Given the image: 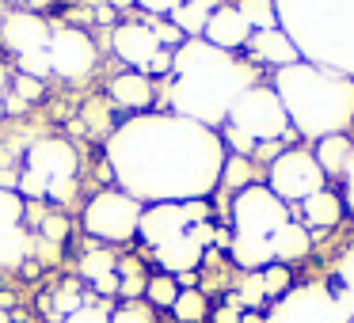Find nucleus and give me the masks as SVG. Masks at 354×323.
<instances>
[{
	"label": "nucleus",
	"mask_w": 354,
	"mask_h": 323,
	"mask_svg": "<svg viewBox=\"0 0 354 323\" xmlns=\"http://www.w3.org/2000/svg\"><path fill=\"white\" fill-rule=\"evenodd\" d=\"M4 88H12V72H8V61L0 57V92H4Z\"/></svg>",
	"instance_id": "4c0bfd02"
},
{
	"label": "nucleus",
	"mask_w": 354,
	"mask_h": 323,
	"mask_svg": "<svg viewBox=\"0 0 354 323\" xmlns=\"http://www.w3.org/2000/svg\"><path fill=\"white\" fill-rule=\"evenodd\" d=\"M313 156L320 164V171L328 175V183H339L351 168V156H354V137L351 133H331V137L313 141Z\"/></svg>",
	"instance_id": "f3484780"
},
{
	"label": "nucleus",
	"mask_w": 354,
	"mask_h": 323,
	"mask_svg": "<svg viewBox=\"0 0 354 323\" xmlns=\"http://www.w3.org/2000/svg\"><path fill=\"white\" fill-rule=\"evenodd\" d=\"M209 312H214V304L202 289H179L176 304H171L176 323H209Z\"/></svg>",
	"instance_id": "4be33fe9"
},
{
	"label": "nucleus",
	"mask_w": 354,
	"mask_h": 323,
	"mask_svg": "<svg viewBox=\"0 0 354 323\" xmlns=\"http://www.w3.org/2000/svg\"><path fill=\"white\" fill-rule=\"evenodd\" d=\"M179 4H183V0H133V8L149 12L153 19H171Z\"/></svg>",
	"instance_id": "72a5a7b5"
},
{
	"label": "nucleus",
	"mask_w": 354,
	"mask_h": 323,
	"mask_svg": "<svg viewBox=\"0 0 354 323\" xmlns=\"http://www.w3.org/2000/svg\"><path fill=\"white\" fill-rule=\"evenodd\" d=\"M293 217H297L308 232H335L339 224L346 221V202H343V194H339L335 186H324V190L313 194V198L301 202Z\"/></svg>",
	"instance_id": "ddd939ff"
},
{
	"label": "nucleus",
	"mask_w": 354,
	"mask_h": 323,
	"mask_svg": "<svg viewBox=\"0 0 354 323\" xmlns=\"http://www.w3.org/2000/svg\"><path fill=\"white\" fill-rule=\"evenodd\" d=\"M27 255H31V232H24V224L0 228V266L16 270L27 262Z\"/></svg>",
	"instance_id": "412c9836"
},
{
	"label": "nucleus",
	"mask_w": 354,
	"mask_h": 323,
	"mask_svg": "<svg viewBox=\"0 0 354 323\" xmlns=\"http://www.w3.org/2000/svg\"><path fill=\"white\" fill-rule=\"evenodd\" d=\"M236 12L244 16V23L252 27V35L282 27L278 23V0H236Z\"/></svg>",
	"instance_id": "5701e85b"
},
{
	"label": "nucleus",
	"mask_w": 354,
	"mask_h": 323,
	"mask_svg": "<svg viewBox=\"0 0 354 323\" xmlns=\"http://www.w3.org/2000/svg\"><path fill=\"white\" fill-rule=\"evenodd\" d=\"M39 239L42 244H65L69 239V217L65 213H50V217H42L39 221Z\"/></svg>",
	"instance_id": "c85d7f7f"
},
{
	"label": "nucleus",
	"mask_w": 354,
	"mask_h": 323,
	"mask_svg": "<svg viewBox=\"0 0 354 323\" xmlns=\"http://www.w3.org/2000/svg\"><path fill=\"white\" fill-rule=\"evenodd\" d=\"M77 179H54V183H46V198L50 202H73L77 198Z\"/></svg>",
	"instance_id": "c9c22d12"
},
{
	"label": "nucleus",
	"mask_w": 354,
	"mask_h": 323,
	"mask_svg": "<svg viewBox=\"0 0 354 323\" xmlns=\"http://www.w3.org/2000/svg\"><path fill=\"white\" fill-rule=\"evenodd\" d=\"M0 118H4V95H0Z\"/></svg>",
	"instance_id": "37998d69"
},
{
	"label": "nucleus",
	"mask_w": 354,
	"mask_h": 323,
	"mask_svg": "<svg viewBox=\"0 0 354 323\" xmlns=\"http://www.w3.org/2000/svg\"><path fill=\"white\" fill-rule=\"evenodd\" d=\"M80 277H84L88 285H100V282H107V277H115L118 274V255L111 251V247H88L84 255H80Z\"/></svg>",
	"instance_id": "aec40b11"
},
{
	"label": "nucleus",
	"mask_w": 354,
	"mask_h": 323,
	"mask_svg": "<svg viewBox=\"0 0 354 323\" xmlns=\"http://www.w3.org/2000/svg\"><path fill=\"white\" fill-rule=\"evenodd\" d=\"M221 4L225 0H183V4L176 8V16H171V23L183 31V39H202L209 16H214Z\"/></svg>",
	"instance_id": "a211bd4d"
},
{
	"label": "nucleus",
	"mask_w": 354,
	"mask_h": 323,
	"mask_svg": "<svg viewBox=\"0 0 354 323\" xmlns=\"http://www.w3.org/2000/svg\"><path fill=\"white\" fill-rule=\"evenodd\" d=\"M50 27L46 19H39L35 12H12V16L0 19V42L8 50H16V57L35 54V50H46L50 46Z\"/></svg>",
	"instance_id": "f8f14e48"
},
{
	"label": "nucleus",
	"mask_w": 354,
	"mask_h": 323,
	"mask_svg": "<svg viewBox=\"0 0 354 323\" xmlns=\"http://www.w3.org/2000/svg\"><path fill=\"white\" fill-rule=\"evenodd\" d=\"M240 323H263V312H244V320Z\"/></svg>",
	"instance_id": "a19ab883"
},
{
	"label": "nucleus",
	"mask_w": 354,
	"mask_h": 323,
	"mask_svg": "<svg viewBox=\"0 0 354 323\" xmlns=\"http://www.w3.org/2000/svg\"><path fill=\"white\" fill-rule=\"evenodd\" d=\"M263 183H267V190L278 194V198H282L290 209H297L301 202L313 198L316 190L331 186L328 175L320 171V164H316V156H313V145H293V148H286L278 160L267 164V171H263Z\"/></svg>",
	"instance_id": "39448f33"
},
{
	"label": "nucleus",
	"mask_w": 354,
	"mask_h": 323,
	"mask_svg": "<svg viewBox=\"0 0 354 323\" xmlns=\"http://www.w3.org/2000/svg\"><path fill=\"white\" fill-rule=\"evenodd\" d=\"M293 133L301 141H320L331 133L354 130V77L316 61H297L282 72H270Z\"/></svg>",
	"instance_id": "7ed1b4c3"
},
{
	"label": "nucleus",
	"mask_w": 354,
	"mask_h": 323,
	"mask_svg": "<svg viewBox=\"0 0 354 323\" xmlns=\"http://www.w3.org/2000/svg\"><path fill=\"white\" fill-rule=\"evenodd\" d=\"M19 198H46V179L35 175V171H19V186H16Z\"/></svg>",
	"instance_id": "473e14b6"
},
{
	"label": "nucleus",
	"mask_w": 354,
	"mask_h": 323,
	"mask_svg": "<svg viewBox=\"0 0 354 323\" xmlns=\"http://www.w3.org/2000/svg\"><path fill=\"white\" fill-rule=\"evenodd\" d=\"M0 323H12V315H8V308H0Z\"/></svg>",
	"instance_id": "79ce46f5"
},
{
	"label": "nucleus",
	"mask_w": 354,
	"mask_h": 323,
	"mask_svg": "<svg viewBox=\"0 0 354 323\" xmlns=\"http://www.w3.org/2000/svg\"><path fill=\"white\" fill-rule=\"evenodd\" d=\"M111 50L130 72H145V77H168L176 50H168L149 23H118L111 31Z\"/></svg>",
	"instance_id": "6e6552de"
},
{
	"label": "nucleus",
	"mask_w": 354,
	"mask_h": 323,
	"mask_svg": "<svg viewBox=\"0 0 354 323\" xmlns=\"http://www.w3.org/2000/svg\"><path fill=\"white\" fill-rule=\"evenodd\" d=\"M141 213H145V206H141L133 194L100 190L95 198H88L80 224H84V232L92 239H103V244H130V239L138 236Z\"/></svg>",
	"instance_id": "423d86ee"
},
{
	"label": "nucleus",
	"mask_w": 354,
	"mask_h": 323,
	"mask_svg": "<svg viewBox=\"0 0 354 323\" xmlns=\"http://www.w3.org/2000/svg\"><path fill=\"white\" fill-rule=\"evenodd\" d=\"M24 209H27V202L16 190H0V228H16L24 221Z\"/></svg>",
	"instance_id": "c756f323"
},
{
	"label": "nucleus",
	"mask_w": 354,
	"mask_h": 323,
	"mask_svg": "<svg viewBox=\"0 0 354 323\" xmlns=\"http://www.w3.org/2000/svg\"><path fill=\"white\" fill-rule=\"evenodd\" d=\"M244 54H248V61H252L259 72H263V69L282 72V69H290V65L305 61V57H301V50H297V42H293L290 35L282 31V27H270V31H255L252 39H248Z\"/></svg>",
	"instance_id": "9d476101"
},
{
	"label": "nucleus",
	"mask_w": 354,
	"mask_h": 323,
	"mask_svg": "<svg viewBox=\"0 0 354 323\" xmlns=\"http://www.w3.org/2000/svg\"><path fill=\"white\" fill-rule=\"evenodd\" d=\"M62 323H111V304H107V300H92V297H88V304L77 308V312H73L69 320H62Z\"/></svg>",
	"instance_id": "7c9ffc66"
},
{
	"label": "nucleus",
	"mask_w": 354,
	"mask_h": 323,
	"mask_svg": "<svg viewBox=\"0 0 354 323\" xmlns=\"http://www.w3.org/2000/svg\"><path fill=\"white\" fill-rule=\"evenodd\" d=\"M95 19H100V23H111V19H115V8H95Z\"/></svg>",
	"instance_id": "58836bf2"
},
{
	"label": "nucleus",
	"mask_w": 354,
	"mask_h": 323,
	"mask_svg": "<svg viewBox=\"0 0 354 323\" xmlns=\"http://www.w3.org/2000/svg\"><path fill=\"white\" fill-rule=\"evenodd\" d=\"M111 323H160V312L145 300H122L118 308H111Z\"/></svg>",
	"instance_id": "bb28decb"
},
{
	"label": "nucleus",
	"mask_w": 354,
	"mask_h": 323,
	"mask_svg": "<svg viewBox=\"0 0 354 323\" xmlns=\"http://www.w3.org/2000/svg\"><path fill=\"white\" fill-rule=\"evenodd\" d=\"M343 183V202H346V217H354V156H351V168H346V175L339 179Z\"/></svg>",
	"instance_id": "e433bc0d"
},
{
	"label": "nucleus",
	"mask_w": 354,
	"mask_h": 323,
	"mask_svg": "<svg viewBox=\"0 0 354 323\" xmlns=\"http://www.w3.org/2000/svg\"><path fill=\"white\" fill-rule=\"evenodd\" d=\"M252 39V27L244 23V16L236 12V4H221V8L209 16L206 31H202V42L225 50V54H240Z\"/></svg>",
	"instance_id": "4468645a"
},
{
	"label": "nucleus",
	"mask_w": 354,
	"mask_h": 323,
	"mask_svg": "<svg viewBox=\"0 0 354 323\" xmlns=\"http://www.w3.org/2000/svg\"><path fill=\"white\" fill-rule=\"evenodd\" d=\"M217 133L225 141V153L232 148V156H252L267 141H301L293 133L290 118H286V107L278 99V92L270 88V80H259V84L248 88L232 103L229 118H225V126Z\"/></svg>",
	"instance_id": "20e7f679"
},
{
	"label": "nucleus",
	"mask_w": 354,
	"mask_h": 323,
	"mask_svg": "<svg viewBox=\"0 0 354 323\" xmlns=\"http://www.w3.org/2000/svg\"><path fill=\"white\" fill-rule=\"evenodd\" d=\"M50 304H54V315H57V320H69L77 308L88 304V293L80 289V282H62V285L54 289V297H50Z\"/></svg>",
	"instance_id": "a878e982"
},
{
	"label": "nucleus",
	"mask_w": 354,
	"mask_h": 323,
	"mask_svg": "<svg viewBox=\"0 0 354 323\" xmlns=\"http://www.w3.org/2000/svg\"><path fill=\"white\" fill-rule=\"evenodd\" d=\"M12 95H16V99H24V103L42 99V80H35V77H16V80H12Z\"/></svg>",
	"instance_id": "f704fd0d"
},
{
	"label": "nucleus",
	"mask_w": 354,
	"mask_h": 323,
	"mask_svg": "<svg viewBox=\"0 0 354 323\" xmlns=\"http://www.w3.org/2000/svg\"><path fill=\"white\" fill-rule=\"evenodd\" d=\"M107 99L115 103L118 110H149L156 103V84L153 77H145V72H118L115 80L107 84Z\"/></svg>",
	"instance_id": "2eb2a0df"
},
{
	"label": "nucleus",
	"mask_w": 354,
	"mask_h": 323,
	"mask_svg": "<svg viewBox=\"0 0 354 323\" xmlns=\"http://www.w3.org/2000/svg\"><path fill=\"white\" fill-rule=\"evenodd\" d=\"M50 65H54L57 77L65 80H84L88 72L100 65V50H95L92 35L88 31H77V27H62V31L50 35Z\"/></svg>",
	"instance_id": "1a4fd4ad"
},
{
	"label": "nucleus",
	"mask_w": 354,
	"mask_h": 323,
	"mask_svg": "<svg viewBox=\"0 0 354 323\" xmlns=\"http://www.w3.org/2000/svg\"><path fill=\"white\" fill-rule=\"evenodd\" d=\"M111 171L138 202H198L221 186L225 141L179 115L133 118L111 137Z\"/></svg>",
	"instance_id": "f257e3e1"
},
{
	"label": "nucleus",
	"mask_w": 354,
	"mask_h": 323,
	"mask_svg": "<svg viewBox=\"0 0 354 323\" xmlns=\"http://www.w3.org/2000/svg\"><path fill=\"white\" fill-rule=\"evenodd\" d=\"M202 221H214V206L209 198H198V202H156V206H145L141 213V224H138V236L141 244L149 247V255L160 251L164 244L187 236L194 224Z\"/></svg>",
	"instance_id": "0eeeda50"
},
{
	"label": "nucleus",
	"mask_w": 354,
	"mask_h": 323,
	"mask_svg": "<svg viewBox=\"0 0 354 323\" xmlns=\"http://www.w3.org/2000/svg\"><path fill=\"white\" fill-rule=\"evenodd\" d=\"M27 171H35V175H42L46 183H54V179H77V148L69 145V141L62 137H39L31 141V148H27Z\"/></svg>",
	"instance_id": "9b49d317"
},
{
	"label": "nucleus",
	"mask_w": 354,
	"mask_h": 323,
	"mask_svg": "<svg viewBox=\"0 0 354 323\" xmlns=\"http://www.w3.org/2000/svg\"><path fill=\"white\" fill-rule=\"evenodd\" d=\"M255 183H263V171H259V164L252 160V156H225V168H221V186L225 190H232V194H240V190H248V186H255Z\"/></svg>",
	"instance_id": "6ab92c4d"
},
{
	"label": "nucleus",
	"mask_w": 354,
	"mask_h": 323,
	"mask_svg": "<svg viewBox=\"0 0 354 323\" xmlns=\"http://www.w3.org/2000/svg\"><path fill=\"white\" fill-rule=\"evenodd\" d=\"M313 251H316L313 232H308L297 217H290V221L274 232V239H270V259L282 262V266H297V262H305Z\"/></svg>",
	"instance_id": "dca6fc26"
},
{
	"label": "nucleus",
	"mask_w": 354,
	"mask_h": 323,
	"mask_svg": "<svg viewBox=\"0 0 354 323\" xmlns=\"http://www.w3.org/2000/svg\"><path fill=\"white\" fill-rule=\"evenodd\" d=\"M16 69H19V77L46 80L50 72H54V65H50V54H46V50H35V54H24V57H16Z\"/></svg>",
	"instance_id": "cd10ccee"
},
{
	"label": "nucleus",
	"mask_w": 354,
	"mask_h": 323,
	"mask_svg": "<svg viewBox=\"0 0 354 323\" xmlns=\"http://www.w3.org/2000/svg\"><path fill=\"white\" fill-rule=\"evenodd\" d=\"M259 282H263V297H267V300H282L286 293L293 289V266L270 262V266L259 270Z\"/></svg>",
	"instance_id": "393cba45"
},
{
	"label": "nucleus",
	"mask_w": 354,
	"mask_h": 323,
	"mask_svg": "<svg viewBox=\"0 0 354 323\" xmlns=\"http://www.w3.org/2000/svg\"><path fill=\"white\" fill-rule=\"evenodd\" d=\"M107 8H118V12H126V8H133V0H107Z\"/></svg>",
	"instance_id": "ea45409f"
},
{
	"label": "nucleus",
	"mask_w": 354,
	"mask_h": 323,
	"mask_svg": "<svg viewBox=\"0 0 354 323\" xmlns=\"http://www.w3.org/2000/svg\"><path fill=\"white\" fill-rule=\"evenodd\" d=\"M168 80H171L168 107H176L179 118L221 130L232 103L252 84H259L263 72L240 54H225V50L209 46L202 39H187L176 50Z\"/></svg>",
	"instance_id": "f03ea898"
},
{
	"label": "nucleus",
	"mask_w": 354,
	"mask_h": 323,
	"mask_svg": "<svg viewBox=\"0 0 354 323\" xmlns=\"http://www.w3.org/2000/svg\"><path fill=\"white\" fill-rule=\"evenodd\" d=\"M179 297V282L171 274H149V285H145V304L156 308V312H171V304H176Z\"/></svg>",
	"instance_id": "b1692460"
},
{
	"label": "nucleus",
	"mask_w": 354,
	"mask_h": 323,
	"mask_svg": "<svg viewBox=\"0 0 354 323\" xmlns=\"http://www.w3.org/2000/svg\"><path fill=\"white\" fill-rule=\"evenodd\" d=\"M240 320H244V308H240V300L232 293H225V300L209 312V323H240Z\"/></svg>",
	"instance_id": "2f4dec72"
},
{
	"label": "nucleus",
	"mask_w": 354,
	"mask_h": 323,
	"mask_svg": "<svg viewBox=\"0 0 354 323\" xmlns=\"http://www.w3.org/2000/svg\"><path fill=\"white\" fill-rule=\"evenodd\" d=\"M351 323H354V320H351Z\"/></svg>",
	"instance_id": "c03bdc74"
}]
</instances>
